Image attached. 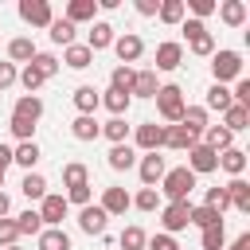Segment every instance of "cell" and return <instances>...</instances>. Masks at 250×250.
<instances>
[{
  "instance_id": "1",
  "label": "cell",
  "mask_w": 250,
  "mask_h": 250,
  "mask_svg": "<svg viewBox=\"0 0 250 250\" xmlns=\"http://www.w3.org/2000/svg\"><path fill=\"white\" fill-rule=\"evenodd\" d=\"M195 180H199V176H195V172H188V168H168L156 191H160V195H164L168 203H184V199L191 195V188H195Z\"/></svg>"
},
{
  "instance_id": "2",
  "label": "cell",
  "mask_w": 250,
  "mask_h": 250,
  "mask_svg": "<svg viewBox=\"0 0 250 250\" xmlns=\"http://www.w3.org/2000/svg\"><path fill=\"white\" fill-rule=\"evenodd\" d=\"M152 102H156V113H160V117H164L168 125H180V117H184V105H188V102H184V90H180L176 82L160 86Z\"/></svg>"
},
{
  "instance_id": "3",
  "label": "cell",
  "mask_w": 250,
  "mask_h": 250,
  "mask_svg": "<svg viewBox=\"0 0 250 250\" xmlns=\"http://www.w3.org/2000/svg\"><path fill=\"white\" fill-rule=\"evenodd\" d=\"M180 31H184L191 55H199V59H211V55H215V35L207 31V23H199V20H184Z\"/></svg>"
},
{
  "instance_id": "4",
  "label": "cell",
  "mask_w": 250,
  "mask_h": 250,
  "mask_svg": "<svg viewBox=\"0 0 250 250\" xmlns=\"http://www.w3.org/2000/svg\"><path fill=\"white\" fill-rule=\"evenodd\" d=\"M211 74H215V82H219V86H227V82L242 78V55H238V51H230V47L215 51V55H211Z\"/></svg>"
},
{
  "instance_id": "5",
  "label": "cell",
  "mask_w": 250,
  "mask_h": 250,
  "mask_svg": "<svg viewBox=\"0 0 250 250\" xmlns=\"http://www.w3.org/2000/svg\"><path fill=\"white\" fill-rule=\"evenodd\" d=\"M188 215H191V199H184V203H164V207H160V230L176 238L180 230H188Z\"/></svg>"
},
{
  "instance_id": "6",
  "label": "cell",
  "mask_w": 250,
  "mask_h": 250,
  "mask_svg": "<svg viewBox=\"0 0 250 250\" xmlns=\"http://www.w3.org/2000/svg\"><path fill=\"white\" fill-rule=\"evenodd\" d=\"M113 55L121 59V66H129V62H137V59L145 55V39H141L137 31H121V35L113 39Z\"/></svg>"
},
{
  "instance_id": "7",
  "label": "cell",
  "mask_w": 250,
  "mask_h": 250,
  "mask_svg": "<svg viewBox=\"0 0 250 250\" xmlns=\"http://www.w3.org/2000/svg\"><path fill=\"white\" fill-rule=\"evenodd\" d=\"M164 172H168V164H164L160 152H145V156L137 160V176H141L145 188H156V184L164 180Z\"/></svg>"
},
{
  "instance_id": "8",
  "label": "cell",
  "mask_w": 250,
  "mask_h": 250,
  "mask_svg": "<svg viewBox=\"0 0 250 250\" xmlns=\"http://www.w3.org/2000/svg\"><path fill=\"white\" fill-rule=\"evenodd\" d=\"M66 195H55V191H47L43 199H39V219H43V227H62V219H66Z\"/></svg>"
},
{
  "instance_id": "9",
  "label": "cell",
  "mask_w": 250,
  "mask_h": 250,
  "mask_svg": "<svg viewBox=\"0 0 250 250\" xmlns=\"http://www.w3.org/2000/svg\"><path fill=\"white\" fill-rule=\"evenodd\" d=\"M20 20L31 23V27H51L55 12H51L47 0H20Z\"/></svg>"
},
{
  "instance_id": "10",
  "label": "cell",
  "mask_w": 250,
  "mask_h": 250,
  "mask_svg": "<svg viewBox=\"0 0 250 250\" xmlns=\"http://www.w3.org/2000/svg\"><path fill=\"white\" fill-rule=\"evenodd\" d=\"M188 172H195V176H207V172H219V152H211L207 145H195V148H188V164H184Z\"/></svg>"
},
{
  "instance_id": "11",
  "label": "cell",
  "mask_w": 250,
  "mask_h": 250,
  "mask_svg": "<svg viewBox=\"0 0 250 250\" xmlns=\"http://www.w3.org/2000/svg\"><path fill=\"white\" fill-rule=\"evenodd\" d=\"M133 141H137V148H141V152H160V148H164V125L145 121V125H137Z\"/></svg>"
},
{
  "instance_id": "12",
  "label": "cell",
  "mask_w": 250,
  "mask_h": 250,
  "mask_svg": "<svg viewBox=\"0 0 250 250\" xmlns=\"http://www.w3.org/2000/svg\"><path fill=\"white\" fill-rule=\"evenodd\" d=\"M98 207L113 219V215H125V211L133 207V195H129L125 188H117V184H113V188H102V203H98Z\"/></svg>"
},
{
  "instance_id": "13",
  "label": "cell",
  "mask_w": 250,
  "mask_h": 250,
  "mask_svg": "<svg viewBox=\"0 0 250 250\" xmlns=\"http://www.w3.org/2000/svg\"><path fill=\"white\" fill-rule=\"evenodd\" d=\"M105 227H109V215H105L98 203H86V207L78 211V230H82V234H105Z\"/></svg>"
},
{
  "instance_id": "14",
  "label": "cell",
  "mask_w": 250,
  "mask_h": 250,
  "mask_svg": "<svg viewBox=\"0 0 250 250\" xmlns=\"http://www.w3.org/2000/svg\"><path fill=\"white\" fill-rule=\"evenodd\" d=\"M180 62H184V43H176V39L156 43V66L152 70H176Z\"/></svg>"
},
{
  "instance_id": "15",
  "label": "cell",
  "mask_w": 250,
  "mask_h": 250,
  "mask_svg": "<svg viewBox=\"0 0 250 250\" xmlns=\"http://www.w3.org/2000/svg\"><path fill=\"white\" fill-rule=\"evenodd\" d=\"M113 39H117L113 23H105V20H94V23H90V35H86V47H90V51L98 55V51L113 47Z\"/></svg>"
},
{
  "instance_id": "16",
  "label": "cell",
  "mask_w": 250,
  "mask_h": 250,
  "mask_svg": "<svg viewBox=\"0 0 250 250\" xmlns=\"http://www.w3.org/2000/svg\"><path fill=\"white\" fill-rule=\"evenodd\" d=\"M12 117H23V121H39L43 117V98L39 94H20L16 98V105H12Z\"/></svg>"
},
{
  "instance_id": "17",
  "label": "cell",
  "mask_w": 250,
  "mask_h": 250,
  "mask_svg": "<svg viewBox=\"0 0 250 250\" xmlns=\"http://www.w3.org/2000/svg\"><path fill=\"white\" fill-rule=\"evenodd\" d=\"M195 145H199V137H195L191 129H184V125H164V148L188 152V148H195Z\"/></svg>"
},
{
  "instance_id": "18",
  "label": "cell",
  "mask_w": 250,
  "mask_h": 250,
  "mask_svg": "<svg viewBox=\"0 0 250 250\" xmlns=\"http://www.w3.org/2000/svg\"><path fill=\"white\" fill-rule=\"evenodd\" d=\"M94 16H98V0H70L62 20L78 27V23H94Z\"/></svg>"
},
{
  "instance_id": "19",
  "label": "cell",
  "mask_w": 250,
  "mask_h": 250,
  "mask_svg": "<svg viewBox=\"0 0 250 250\" xmlns=\"http://www.w3.org/2000/svg\"><path fill=\"white\" fill-rule=\"evenodd\" d=\"M156 90H160L156 70H152V66H145V70H137V74H133V90H129V98H156Z\"/></svg>"
},
{
  "instance_id": "20",
  "label": "cell",
  "mask_w": 250,
  "mask_h": 250,
  "mask_svg": "<svg viewBox=\"0 0 250 250\" xmlns=\"http://www.w3.org/2000/svg\"><path fill=\"white\" fill-rule=\"evenodd\" d=\"M70 98H74V109H78L82 117H94V109L102 105V90H98V86H78Z\"/></svg>"
},
{
  "instance_id": "21",
  "label": "cell",
  "mask_w": 250,
  "mask_h": 250,
  "mask_svg": "<svg viewBox=\"0 0 250 250\" xmlns=\"http://www.w3.org/2000/svg\"><path fill=\"white\" fill-rule=\"evenodd\" d=\"M199 145H207L211 152H223V148H234V133L223 129V125H207L203 137H199Z\"/></svg>"
},
{
  "instance_id": "22",
  "label": "cell",
  "mask_w": 250,
  "mask_h": 250,
  "mask_svg": "<svg viewBox=\"0 0 250 250\" xmlns=\"http://www.w3.org/2000/svg\"><path fill=\"white\" fill-rule=\"evenodd\" d=\"M39 156H43V152H39V145H35V141H20V145L12 148V164H20L23 172H35Z\"/></svg>"
},
{
  "instance_id": "23",
  "label": "cell",
  "mask_w": 250,
  "mask_h": 250,
  "mask_svg": "<svg viewBox=\"0 0 250 250\" xmlns=\"http://www.w3.org/2000/svg\"><path fill=\"white\" fill-rule=\"evenodd\" d=\"M62 62H66L70 70H86V66L94 62V51H90L86 43H70V47H62Z\"/></svg>"
},
{
  "instance_id": "24",
  "label": "cell",
  "mask_w": 250,
  "mask_h": 250,
  "mask_svg": "<svg viewBox=\"0 0 250 250\" xmlns=\"http://www.w3.org/2000/svg\"><path fill=\"white\" fill-rule=\"evenodd\" d=\"M180 125H184V129H191L195 137H203V129L211 125V113H207L203 105H184V117H180Z\"/></svg>"
},
{
  "instance_id": "25",
  "label": "cell",
  "mask_w": 250,
  "mask_h": 250,
  "mask_svg": "<svg viewBox=\"0 0 250 250\" xmlns=\"http://www.w3.org/2000/svg\"><path fill=\"white\" fill-rule=\"evenodd\" d=\"M219 168H223L230 180H238V176L246 172V152H242V148H223V152H219Z\"/></svg>"
},
{
  "instance_id": "26",
  "label": "cell",
  "mask_w": 250,
  "mask_h": 250,
  "mask_svg": "<svg viewBox=\"0 0 250 250\" xmlns=\"http://www.w3.org/2000/svg\"><path fill=\"white\" fill-rule=\"evenodd\" d=\"M35 238H39V250H70V234L62 227H43Z\"/></svg>"
},
{
  "instance_id": "27",
  "label": "cell",
  "mask_w": 250,
  "mask_h": 250,
  "mask_svg": "<svg viewBox=\"0 0 250 250\" xmlns=\"http://www.w3.org/2000/svg\"><path fill=\"white\" fill-rule=\"evenodd\" d=\"M215 12H219V20H223L227 27H242V23H246V4H242V0H223Z\"/></svg>"
},
{
  "instance_id": "28",
  "label": "cell",
  "mask_w": 250,
  "mask_h": 250,
  "mask_svg": "<svg viewBox=\"0 0 250 250\" xmlns=\"http://www.w3.org/2000/svg\"><path fill=\"white\" fill-rule=\"evenodd\" d=\"M35 59V43H31V35H16L12 43H8V62L16 66V62H31Z\"/></svg>"
},
{
  "instance_id": "29",
  "label": "cell",
  "mask_w": 250,
  "mask_h": 250,
  "mask_svg": "<svg viewBox=\"0 0 250 250\" xmlns=\"http://www.w3.org/2000/svg\"><path fill=\"white\" fill-rule=\"evenodd\" d=\"M234 105V98H230V90L227 86H219V82H211V90H207V98H203V109L211 113V109H219V113H227Z\"/></svg>"
},
{
  "instance_id": "30",
  "label": "cell",
  "mask_w": 250,
  "mask_h": 250,
  "mask_svg": "<svg viewBox=\"0 0 250 250\" xmlns=\"http://www.w3.org/2000/svg\"><path fill=\"white\" fill-rule=\"evenodd\" d=\"M105 164H109L113 172H129V168H137V152H133L129 145H113L109 156H105Z\"/></svg>"
},
{
  "instance_id": "31",
  "label": "cell",
  "mask_w": 250,
  "mask_h": 250,
  "mask_svg": "<svg viewBox=\"0 0 250 250\" xmlns=\"http://www.w3.org/2000/svg\"><path fill=\"white\" fill-rule=\"evenodd\" d=\"M70 137H74V141H98V137H102V125H98L94 117H82V113H78V117L70 121Z\"/></svg>"
},
{
  "instance_id": "32",
  "label": "cell",
  "mask_w": 250,
  "mask_h": 250,
  "mask_svg": "<svg viewBox=\"0 0 250 250\" xmlns=\"http://www.w3.org/2000/svg\"><path fill=\"white\" fill-rule=\"evenodd\" d=\"M227 195H230V207H234V211H242V215L250 211V184H246L242 176L227 184Z\"/></svg>"
},
{
  "instance_id": "33",
  "label": "cell",
  "mask_w": 250,
  "mask_h": 250,
  "mask_svg": "<svg viewBox=\"0 0 250 250\" xmlns=\"http://www.w3.org/2000/svg\"><path fill=\"white\" fill-rule=\"evenodd\" d=\"M102 105H105V109H109V113H113V117H125V113H129V105H133V98H129V94H121V90H113V86H109V90H105V94H102Z\"/></svg>"
},
{
  "instance_id": "34",
  "label": "cell",
  "mask_w": 250,
  "mask_h": 250,
  "mask_svg": "<svg viewBox=\"0 0 250 250\" xmlns=\"http://www.w3.org/2000/svg\"><path fill=\"white\" fill-rule=\"evenodd\" d=\"M62 184H66V191H70V188H82V184H90V168H86L82 160H70V164H62Z\"/></svg>"
},
{
  "instance_id": "35",
  "label": "cell",
  "mask_w": 250,
  "mask_h": 250,
  "mask_svg": "<svg viewBox=\"0 0 250 250\" xmlns=\"http://www.w3.org/2000/svg\"><path fill=\"white\" fill-rule=\"evenodd\" d=\"M102 137H105L109 145H125V141H129V121H125V117H109V121L102 125Z\"/></svg>"
},
{
  "instance_id": "36",
  "label": "cell",
  "mask_w": 250,
  "mask_h": 250,
  "mask_svg": "<svg viewBox=\"0 0 250 250\" xmlns=\"http://www.w3.org/2000/svg\"><path fill=\"white\" fill-rule=\"evenodd\" d=\"M199 242H203V250H227V227H223V223L203 227V230H199Z\"/></svg>"
},
{
  "instance_id": "37",
  "label": "cell",
  "mask_w": 250,
  "mask_h": 250,
  "mask_svg": "<svg viewBox=\"0 0 250 250\" xmlns=\"http://www.w3.org/2000/svg\"><path fill=\"white\" fill-rule=\"evenodd\" d=\"M184 0H160V8H156V20L160 23H184Z\"/></svg>"
},
{
  "instance_id": "38",
  "label": "cell",
  "mask_w": 250,
  "mask_h": 250,
  "mask_svg": "<svg viewBox=\"0 0 250 250\" xmlns=\"http://www.w3.org/2000/svg\"><path fill=\"white\" fill-rule=\"evenodd\" d=\"M223 129H230V133L250 129V109H246V105H230V109L223 113Z\"/></svg>"
},
{
  "instance_id": "39",
  "label": "cell",
  "mask_w": 250,
  "mask_h": 250,
  "mask_svg": "<svg viewBox=\"0 0 250 250\" xmlns=\"http://www.w3.org/2000/svg\"><path fill=\"white\" fill-rule=\"evenodd\" d=\"M20 191H23L27 199H43V195H47V180H43L39 172H23V180H20Z\"/></svg>"
},
{
  "instance_id": "40",
  "label": "cell",
  "mask_w": 250,
  "mask_h": 250,
  "mask_svg": "<svg viewBox=\"0 0 250 250\" xmlns=\"http://www.w3.org/2000/svg\"><path fill=\"white\" fill-rule=\"evenodd\" d=\"M215 223H223V215H219V211H211V207H203V203H199V207L191 203L188 227H199V230H203V227H215Z\"/></svg>"
},
{
  "instance_id": "41",
  "label": "cell",
  "mask_w": 250,
  "mask_h": 250,
  "mask_svg": "<svg viewBox=\"0 0 250 250\" xmlns=\"http://www.w3.org/2000/svg\"><path fill=\"white\" fill-rule=\"evenodd\" d=\"M51 43H59V47H70L74 43V23H66V20H51Z\"/></svg>"
},
{
  "instance_id": "42",
  "label": "cell",
  "mask_w": 250,
  "mask_h": 250,
  "mask_svg": "<svg viewBox=\"0 0 250 250\" xmlns=\"http://www.w3.org/2000/svg\"><path fill=\"white\" fill-rule=\"evenodd\" d=\"M133 207H137V211H160L164 203H160V191H156V188H141V191L133 195Z\"/></svg>"
},
{
  "instance_id": "43",
  "label": "cell",
  "mask_w": 250,
  "mask_h": 250,
  "mask_svg": "<svg viewBox=\"0 0 250 250\" xmlns=\"http://www.w3.org/2000/svg\"><path fill=\"white\" fill-rule=\"evenodd\" d=\"M16 230H20V238H23V234H39V230H43L39 211H31V207H27L23 215H16Z\"/></svg>"
},
{
  "instance_id": "44",
  "label": "cell",
  "mask_w": 250,
  "mask_h": 250,
  "mask_svg": "<svg viewBox=\"0 0 250 250\" xmlns=\"http://www.w3.org/2000/svg\"><path fill=\"white\" fill-rule=\"evenodd\" d=\"M145 242H148V234H145L141 227H125V230H121V238H117V246H121V250H145Z\"/></svg>"
},
{
  "instance_id": "45",
  "label": "cell",
  "mask_w": 250,
  "mask_h": 250,
  "mask_svg": "<svg viewBox=\"0 0 250 250\" xmlns=\"http://www.w3.org/2000/svg\"><path fill=\"white\" fill-rule=\"evenodd\" d=\"M133 74H137L133 66H121V62H117V66H113V74H109V86H113V90H121V94H129V90H133Z\"/></svg>"
},
{
  "instance_id": "46",
  "label": "cell",
  "mask_w": 250,
  "mask_h": 250,
  "mask_svg": "<svg viewBox=\"0 0 250 250\" xmlns=\"http://www.w3.org/2000/svg\"><path fill=\"white\" fill-rule=\"evenodd\" d=\"M31 66H35L43 78H55V74H59V59H55V55H47V51H35Z\"/></svg>"
},
{
  "instance_id": "47",
  "label": "cell",
  "mask_w": 250,
  "mask_h": 250,
  "mask_svg": "<svg viewBox=\"0 0 250 250\" xmlns=\"http://www.w3.org/2000/svg\"><path fill=\"white\" fill-rule=\"evenodd\" d=\"M203 207H211V211H227L230 207V195H227V188H207V195H203Z\"/></svg>"
},
{
  "instance_id": "48",
  "label": "cell",
  "mask_w": 250,
  "mask_h": 250,
  "mask_svg": "<svg viewBox=\"0 0 250 250\" xmlns=\"http://www.w3.org/2000/svg\"><path fill=\"white\" fill-rule=\"evenodd\" d=\"M16 82H20V86H23V90H27V94H35V90H39V86H43V82H47V78H43V74H39V70H35V66H31V62H27V66H23V70H20V78H16Z\"/></svg>"
},
{
  "instance_id": "49",
  "label": "cell",
  "mask_w": 250,
  "mask_h": 250,
  "mask_svg": "<svg viewBox=\"0 0 250 250\" xmlns=\"http://www.w3.org/2000/svg\"><path fill=\"white\" fill-rule=\"evenodd\" d=\"M215 8H219L215 0H188V4H184V12H191V16L199 20V23H203V20H207V16L215 12Z\"/></svg>"
},
{
  "instance_id": "50",
  "label": "cell",
  "mask_w": 250,
  "mask_h": 250,
  "mask_svg": "<svg viewBox=\"0 0 250 250\" xmlns=\"http://www.w3.org/2000/svg\"><path fill=\"white\" fill-rule=\"evenodd\" d=\"M8 129H12V137H16V141H35V125H31V121H23V117H12V121H8Z\"/></svg>"
},
{
  "instance_id": "51",
  "label": "cell",
  "mask_w": 250,
  "mask_h": 250,
  "mask_svg": "<svg viewBox=\"0 0 250 250\" xmlns=\"http://www.w3.org/2000/svg\"><path fill=\"white\" fill-rule=\"evenodd\" d=\"M20 242V230H16V219L8 215V219H0V250L4 246H16Z\"/></svg>"
},
{
  "instance_id": "52",
  "label": "cell",
  "mask_w": 250,
  "mask_h": 250,
  "mask_svg": "<svg viewBox=\"0 0 250 250\" xmlns=\"http://www.w3.org/2000/svg\"><path fill=\"white\" fill-rule=\"evenodd\" d=\"M230 98H234V105H246V109H250V78H234Z\"/></svg>"
},
{
  "instance_id": "53",
  "label": "cell",
  "mask_w": 250,
  "mask_h": 250,
  "mask_svg": "<svg viewBox=\"0 0 250 250\" xmlns=\"http://www.w3.org/2000/svg\"><path fill=\"white\" fill-rule=\"evenodd\" d=\"M145 250H180V242H176L172 234H164V230H160V234H152V238L145 242Z\"/></svg>"
},
{
  "instance_id": "54",
  "label": "cell",
  "mask_w": 250,
  "mask_h": 250,
  "mask_svg": "<svg viewBox=\"0 0 250 250\" xmlns=\"http://www.w3.org/2000/svg\"><path fill=\"white\" fill-rule=\"evenodd\" d=\"M90 195H94V191H90V184H82V188H70V191H66V203L86 207V203H90Z\"/></svg>"
},
{
  "instance_id": "55",
  "label": "cell",
  "mask_w": 250,
  "mask_h": 250,
  "mask_svg": "<svg viewBox=\"0 0 250 250\" xmlns=\"http://www.w3.org/2000/svg\"><path fill=\"white\" fill-rule=\"evenodd\" d=\"M16 78H20V70H16L12 62H0V90H8V86H16Z\"/></svg>"
},
{
  "instance_id": "56",
  "label": "cell",
  "mask_w": 250,
  "mask_h": 250,
  "mask_svg": "<svg viewBox=\"0 0 250 250\" xmlns=\"http://www.w3.org/2000/svg\"><path fill=\"white\" fill-rule=\"evenodd\" d=\"M12 168V148L8 145H0V188H4V172Z\"/></svg>"
},
{
  "instance_id": "57",
  "label": "cell",
  "mask_w": 250,
  "mask_h": 250,
  "mask_svg": "<svg viewBox=\"0 0 250 250\" xmlns=\"http://www.w3.org/2000/svg\"><path fill=\"white\" fill-rule=\"evenodd\" d=\"M156 8H160V0H137V12L141 16H156Z\"/></svg>"
},
{
  "instance_id": "58",
  "label": "cell",
  "mask_w": 250,
  "mask_h": 250,
  "mask_svg": "<svg viewBox=\"0 0 250 250\" xmlns=\"http://www.w3.org/2000/svg\"><path fill=\"white\" fill-rule=\"evenodd\" d=\"M227 250H250V234H238V238H234Z\"/></svg>"
},
{
  "instance_id": "59",
  "label": "cell",
  "mask_w": 250,
  "mask_h": 250,
  "mask_svg": "<svg viewBox=\"0 0 250 250\" xmlns=\"http://www.w3.org/2000/svg\"><path fill=\"white\" fill-rule=\"evenodd\" d=\"M8 211H12V199L0 191V219H8Z\"/></svg>"
},
{
  "instance_id": "60",
  "label": "cell",
  "mask_w": 250,
  "mask_h": 250,
  "mask_svg": "<svg viewBox=\"0 0 250 250\" xmlns=\"http://www.w3.org/2000/svg\"><path fill=\"white\" fill-rule=\"evenodd\" d=\"M4 250H20V242H16V246H4Z\"/></svg>"
}]
</instances>
